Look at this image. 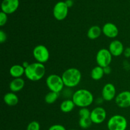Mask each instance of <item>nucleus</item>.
Wrapping results in <instances>:
<instances>
[{
    "label": "nucleus",
    "instance_id": "4468645a",
    "mask_svg": "<svg viewBox=\"0 0 130 130\" xmlns=\"http://www.w3.org/2000/svg\"><path fill=\"white\" fill-rule=\"evenodd\" d=\"M109 50L114 57H119L124 53V46L119 40H114L110 43Z\"/></svg>",
    "mask_w": 130,
    "mask_h": 130
},
{
    "label": "nucleus",
    "instance_id": "6ab92c4d",
    "mask_svg": "<svg viewBox=\"0 0 130 130\" xmlns=\"http://www.w3.org/2000/svg\"><path fill=\"white\" fill-rule=\"evenodd\" d=\"M75 106L76 105L72 101V100H63L61 103L60 105V109L62 112L69 113L72 111V110L74 109Z\"/></svg>",
    "mask_w": 130,
    "mask_h": 130
},
{
    "label": "nucleus",
    "instance_id": "7c9ffc66",
    "mask_svg": "<svg viewBox=\"0 0 130 130\" xmlns=\"http://www.w3.org/2000/svg\"><path fill=\"white\" fill-rule=\"evenodd\" d=\"M29 66V63H28V62H24V63H23V64H22V66L25 69H26L27 67Z\"/></svg>",
    "mask_w": 130,
    "mask_h": 130
},
{
    "label": "nucleus",
    "instance_id": "20e7f679",
    "mask_svg": "<svg viewBox=\"0 0 130 130\" xmlns=\"http://www.w3.org/2000/svg\"><path fill=\"white\" fill-rule=\"evenodd\" d=\"M128 127V121L122 115H114L109 119L107 128L109 130H126Z\"/></svg>",
    "mask_w": 130,
    "mask_h": 130
},
{
    "label": "nucleus",
    "instance_id": "c85d7f7f",
    "mask_svg": "<svg viewBox=\"0 0 130 130\" xmlns=\"http://www.w3.org/2000/svg\"><path fill=\"white\" fill-rule=\"evenodd\" d=\"M104 72H105V74H110V72H111V70H110V68L109 67V66L104 68Z\"/></svg>",
    "mask_w": 130,
    "mask_h": 130
},
{
    "label": "nucleus",
    "instance_id": "a878e982",
    "mask_svg": "<svg viewBox=\"0 0 130 130\" xmlns=\"http://www.w3.org/2000/svg\"><path fill=\"white\" fill-rule=\"evenodd\" d=\"M48 130H66V128L61 124H54L50 127Z\"/></svg>",
    "mask_w": 130,
    "mask_h": 130
},
{
    "label": "nucleus",
    "instance_id": "4be33fe9",
    "mask_svg": "<svg viewBox=\"0 0 130 130\" xmlns=\"http://www.w3.org/2000/svg\"><path fill=\"white\" fill-rule=\"evenodd\" d=\"M58 95H59V93H58L50 91L46 95L45 97H44L45 102L48 104H53L58 99Z\"/></svg>",
    "mask_w": 130,
    "mask_h": 130
},
{
    "label": "nucleus",
    "instance_id": "f3484780",
    "mask_svg": "<svg viewBox=\"0 0 130 130\" xmlns=\"http://www.w3.org/2000/svg\"><path fill=\"white\" fill-rule=\"evenodd\" d=\"M10 74L14 78H19L25 74V68L20 65H13L10 67Z\"/></svg>",
    "mask_w": 130,
    "mask_h": 130
},
{
    "label": "nucleus",
    "instance_id": "393cba45",
    "mask_svg": "<svg viewBox=\"0 0 130 130\" xmlns=\"http://www.w3.org/2000/svg\"><path fill=\"white\" fill-rule=\"evenodd\" d=\"M8 20V17L7 14L1 11L0 13V26L2 27L6 24V22Z\"/></svg>",
    "mask_w": 130,
    "mask_h": 130
},
{
    "label": "nucleus",
    "instance_id": "aec40b11",
    "mask_svg": "<svg viewBox=\"0 0 130 130\" xmlns=\"http://www.w3.org/2000/svg\"><path fill=\"white\" fill-rule=\"evenodd\" d=\"M104 68L100 66H96L92 69L91 72V77L95 81H98V80L101 79L104 76Z\"/></svg>",
    "mask_w": 130,
    "mask_h": 130
},
{
    "label": "nucleus",
    "instance_id": "bb28decb",
    "mask_svg": "<svg viewBox=\"0 0 130 130\" xmlns=\"http://www.w3.org/2000/svg\"><path fill=\"white\" fill-rule=\"evenodd\" d=\"M6 39H7V35H6V32L3 30H0V43H5Z\"/></svg>",
    "mask_w": 130,
    "mask_h": 130
},
{
    "label": "nucleus",
    "instance_id": "0eeeda50",
    "mask_svg": "<svg viewBox=\"0 0 130 130\" xmlns=\"http://www.w3.org/2000/svg\"><path fill=\"white\" fill-rule=\"evenodd\" d=\"M112 60V55L109 50L102 48L97 52L96 55V61L98 66L105 68L108 67Z\"/></svg>",
    "mask_w": 130,
    "mask_h": 130
},
{
    "label": "nucleus",
    "instance_id": "6e6552de",
    "mask_svg": "<svg viewBox=\"0 0 130 130\" xmlns=\"http://www.w3.org/2000/svg\"><path fill=\"white\" fill-rule=\"evenodd\" d=\"M68 6L66 2L59 1L55 5L53 8V16L57 20H63L67 17L68 14Z\"/></svg>",
    "mask_w": 130,
    "mask_h": 130
},
{
    "label": "nucleus",
    "instance_id": "b1692460",
    "mask_svg": "<svg viewBox=\"0 0 130 130\" xmlns=\"http://www.w3.org/2000/svg\"><path fill=\"white\" fill-rule=\"evenodd\" d=\"M90 114H91V112L87 107L81 108V109L79 111V115L80 117L90 116Z\"/></svg>",
    "mask_w": 130,
    "mask_h": 130
},
{
    "label": "nucleus",
    "instance_id": "5701e85b",
    "mask_svg": "<svg viewBox=\"0 0 130 130\" xmlns=\"http://www.w3.org/2000/svg\"><path fill=\"white\" fill-rule=\"evenodd\" d=\"M27 130H40V124L38 121H32L28 124Z\"/></svg>",
    "mask_w": 130,
    "mask_h": 130
},
{
    "label": "nucleus",
    "instance_id": "a211bd4d",
    "mask_svg": "<svg viewBox=\"0 0 130 130\" xmlns=\"http://www.w3.org/2000/svg\"><path fill=\"white\" fill-rule=\"evenodd\" d=\"M102 32V29H101L100 27L98 25H93L91 26L88 30L87 36L89 39L94 40L99 38L101 35Z\"/></svg>",
    "mask_w": 130,
    "mask_h": 130
},
{
    "label": "nucleus",
    "instance_id": "39448f33",
    "mask_svg": "<svg viewBox=\"0 0 130 130\" xmlns=\"http://www.w3.org/2000/svg\"><path fill=\"white\" fill-rule=\"evenodd\" d=\"M46 84L51 91L59 93L65 86L62 76L57 74H51L47 77Z\"/></svg>",
    "mask_w": 130,
    "mask_h": 130
},
{
    "label": "nucleus",
    "instance_id": "2eb2a0df",
    "mask_svg": "<svg viewBox=\"0 0 130 130\" xmlns=\"http://www.w3.org/2000/svg\"><path fill=\"white\" fill-rule=\"evenodd\" d=\"M25 86V81L21 77L19 78H14L10 82L9 88L11 92L17 93L21 91Z\"/></svg>",
    "mask_w": 130,
    "mask_h": 130
},
{
    "label": "nucleus",
    "instance_id": "cd10ccee",
    "mask_svg": "<svg viewBox=\"0 0 130 130\" xmlns=\"http://www.w3.org/2000/svg\"><path fill=\"white\" fill-rule=\"evenodd\" d=\"M124 55L126 58H129L130 57V47L126 48L124 50Z\"/></svg>",
    "mask_w": 130,
    "mask_h": 130
},
{
    "label": "nucleus",
    "instance_id": "ddd939ff",
    "mask_svg": "<svg viewBox=\"0 0 130 130\" xmlns=\"http://www.w3.org/2000/svg\"><path fill=\"white\" fill-rule=\"evenodd\" d=\"M102 32L107 38H115L119 34V30L115 24L111 22H108L104 24L103 26Z\"/></svg>",
    "mask_w": 130,
    "mask_h": 130
},
{
    "label": "nucleus",
    "instance_id": "9b49d317",
    "mask_svg": "<svg viewBox=\"0 0 130 130\" xmlns=\"http://www.w3.org/2000/svg\"><path fill=\"white\" fill-rule=\"evenodd\" d=\"M102 99L105 101L110 102L116 96V90L114 85L112 83H107L102 91Z\"/></svg>",
    "mask_w": 130,
    "mask_h": 130
},
{
    "label": "nucleus",
    "instance_id": "1a4fd4ad",
    "mask_svg": "<svg viewBox=\"0 0 130 130\" xmlns=\"http://www.w3.org/2000/svg\"><path fill=\"white\" fill-rule=\"evenodd\" d=\"M107 112L102 107H96L91 111L90 118L94 124H101L105 120Z\"/></svg>",
    "mask_w": 130,
    "mask_h": 130
},
{
    "label": "nucleus",
    "instance_id": "c756f323",
    "mask_svg": "<svg viewBox=\"0 0 130 130\" xmlns=\"http://www.w3.org/2000/svg\"><path fill=\"white\" fill-rule=\"evenodd\" d=\"M66 4H67V6H68V7H71L72 5V1H71V0H67V1H66Z\"/></svg>",
    "mask_w": 130,
    "mask_h": 130
},
{
    "label": "nucleus",
    "instance_id": "412c9836",
    "mask_svg": "<svg viewBox=\"0 0 130 130\" xmlns=\"http://www.w3.org/2000/svg\"><path fill=\"white\" fill-rule=\"evenodd\" d=\"M92 123L90 116L80 117L79 121V125L81 128L86 129V128H90Z\"/></svg>",
    "mask_w": 130,
    "mask_h": 130
},
{
    "label": "nucleus",
    "instance_id": "423d86ee",
    "mask_svg": "<svg viewBox=\"0 0 130 130\" xmlns=\"http://www.w3.org/2000/svg\"><path fill=\"white\" fill-rule=\"evenodd\" d=\"M32 54L36 60L39 63H46L50 58L49 50L43 44L37 45L33 50Z\"/></svg>",
    "mask_w": 130,
    "mask_h": 130
},
{
    "label": "nucleus",
    "instance_id": "dca6fc26",
    "mask_svg": "<svg viewBox=\"0 0 130 130\" xmlns=\"http://www.w3.org/2000/svg\"><path fill=\"white\" fill-rule=\"evenodd\" d=\"M3 100L5 104L10 107L15 106L19 102V98L13 92H9L4 95Z\"/></svg>",
    "mask_w": 130,
    "mask_h": 130
},
{
    "label": "nucleus",
    "instance_id": "f03ea898",
    "mask_svg": "<svg viewBox=\"0 0 130 130\" xmlns=\"http://www.w3.org/2000/svg\"><path fill=\"white\" fill-rule=\"evenodd\" d=\"M46 73V67L43 63L34 62L30 63L25 69V75L27 78L32 81H38L41 79Z\"/></svg>",
    "mask_w": 130,
    "mask_h": 130
},
{
    "label": "nucleus",
    "instance_id": "9d476101",
    "mask_svg": "<svg viewBox=\"0 0 130 130\" xmlns=\"http://www.w3.org/2000/svg\"><path fill=\"white\" fill-rule=\"evenodd\" d=\"M115 102L121 108L130 107V91H123L119 93L115 98Z\"/></svg>",
    "mask_w": 130,
    "mask_h": 130
},
{
    "label": "nucleus",
    "instance_id": "f8f14e48",
    "mask_svg": "<svg viewBox=\"0 0 130 130\" xmlns=\"http://www.w3.org/2000/svg\"><path fill=\"white\" fill-rule=\"evenodd\" d=\"M19 6V0H3L1 3V10L6 14H11L17 10Z\"/></svg>",
    "mask_w": 130,
    "mask_h": 130
},
{
    "label": "nucleus",
    "instance_id": "7ed1b4c3",
    "mask_svg": "<svg viewBox=\"0 0 130 130\" xmlns=\"http://www.w3.org/2000/svg\"><path fill=\"white\" fill-rule=\"evenodd\" d=\"M81 71L76 68L68 69L62 75L64 85L68 88H74L77 86L81 82Z\"/></svg>",
    "mask_w": 130,
    "mask_h": 130
},
{
    "label": "nucleus",
    "instance_id": "f257e3e1",
    "mask_svg": "<svg viewBox=\"0 0 130 130\" xmlns=\"http://www.w3.org/2000/svg\"><path fill=\"white\" fill-rule=\"evenodd\" d=\"M76 106L80 108L88 107L93 102V95L89 90L80 89L75 91L72 97Z\"/></svg>",
    "mask_w": 130,
    "mask_h": 130
},
{
    "label": "nucleus",
    "instance_id": "2f4dec72",
    "mask_svg": "<svg viewBox=\"0 0 130 130\" xmlns=\"http://www.w3.org/2000/svg\"><path fill=\"white\" fill-rule=\"evenodd\" d=\"M70 130H76V129H70Z\"/></svg>",
    "mask_w": 130,
    "mask_h": 130
}]
</instances>
